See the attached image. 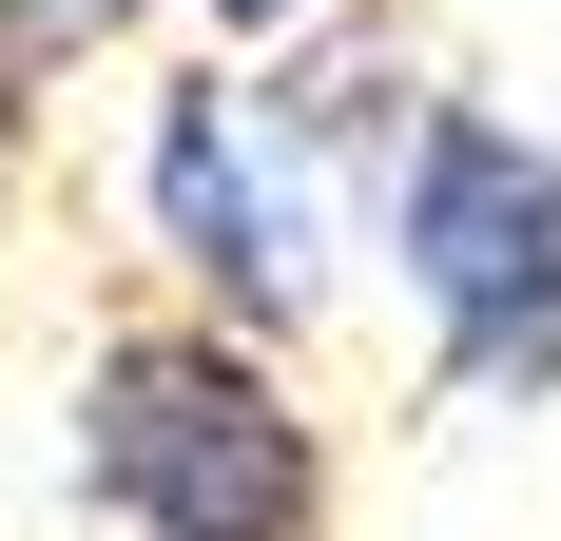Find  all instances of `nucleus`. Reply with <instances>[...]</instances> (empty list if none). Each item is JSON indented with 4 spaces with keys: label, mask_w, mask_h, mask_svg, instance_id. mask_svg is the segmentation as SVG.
<instances>
[{
    "label": "nucleus",
    "mask_w": 561,
    "mask_h": 541,
    "mask_svg": "<svg viewBox=\"0 0 561 541\" xmlns=\"http://www.w3.org/2000/svg\"><path fill=\"white\" fill-rule=\"evenodd\" d=\"M136 232H156V270L194 310L290 329L330 290V156L290 136L272 78H174V97L136 116Z\"/></svg>",
    "instance_id": "7ed1b4c3"
},
{
    "label": "nucleus",
    "mask_w": 561,
    "mask_h": 541,
    "mask_svg": "<svg viewBox=\"0 0 561 541\" xmlns=\"http://www.w3.org/2000/svg\"><path fill=\"white\" fill-rule=\"evenodd\" d=\"M39 78H58V39H39V20H20V0H0V174L39 156Z\"/></svg>",
    "instance_id": "20e7f679"
},
{
    "label": "nucleus",
    "mask_w": 561,
    "mask_h": 541,
    "mask_svg": "<svg viewBox=\"0 0 561 541\" xmlns=\"http://www.w3.org/2000/svg\"><path fill=\"white\" fill-rule=\"evenodd\" d=\"M58 464L116 541H330V426L272 387V329H232V310L98 329Z\"/></svg>",
    "instance_id": "f257e3e1"
},
{
    "label": "nucleus",
    "mask_w": 561,
    "mask_h": 541,
    "mask_svg": "<svg viewBox=\"0 0 561 541\" xmlns=\"http://www.w3.org/2000/svg\"><path fill=\"white\" fill-rule=\"evenodd\" d=\"M388 270L426 310V368L465 406H561V136L484 97H407L388 136Z\"/></svg>",
    "instance_id": "f03ea898"
},
{
    "label": "nucleus",
    "mask_w": 561,
    "mask_h": 541,
    "mask_svg": "<svg viewBox=\"0 0 561 541\" xmlns=\"http://www.w3.org/2000/svg\"><path fill=\"white\" fill-rule=\"evenodd\" d=\"M310 20H330V0H214V39H232V58H272V39H310Z\"/></svg>",
    "instance_id": "423d86ee"
},
{
    "label": "nucleus",
    "mask_w": 561,
    "mask_h": 541,
    "mask_svg": "<svg viewBox=\"0 0 561 541\" xmlns=\"http://www.w3.org/2000/svg\"><path fill=\"white\" fill-rule=\"evenodd\" d=\"M20 20H39L58 58H98V39H136V20H156V0H20Z\"/></svg>",
    "instance_id": "39448f33"
}]
</instances>
